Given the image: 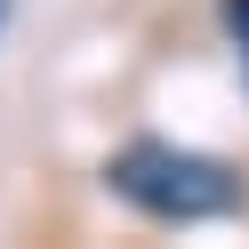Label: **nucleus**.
<instances>
[{
  "label": "nucleus",
  "instance_id": "nucleus-1",
  "mask_svg": "<svg viewBox=\"0 0 249 249\" xmlns=\"http://www.w3.org/2000/svg\"><path fill=\"white\" fill-rule=\"evenodd\" d=\"M105 193L137 209L145 225H217V217L249 209V177L201 145H169V137H129L105 161Z\"/></svg>",
  "mask_w": 249,
  "mask_h": 249
},
{
  "label": "nucleus",
  "instance_id": "nucleus-2",
  "mask_svg": "<svg viewBox=\"0 0 249 249\" xmlns=\"http://www.w3.org/2000/svg\"><path fill=\"white\" fill-rule=\"evenodd\" d=\"M217 24H225L233 65H241V89H249V0H217Z\"/></svg>",
  "mask_w": 249,
  "mask_h": 249
},
{
  "label": "nucleus",
  "instance_id": "nucleus-3",
  "mask_svg": "<svg viewBox=\"0 0 249 249\" xmlns=\"http://www.w3.org/2000/svg\"><path fill=\"white\" fill-rule=\"evenodd\" d=\"M0 24H8V0H0Z\"/></svg>",
  "mask_w": 249,
  "mask_h": 249
}]
</instances>
